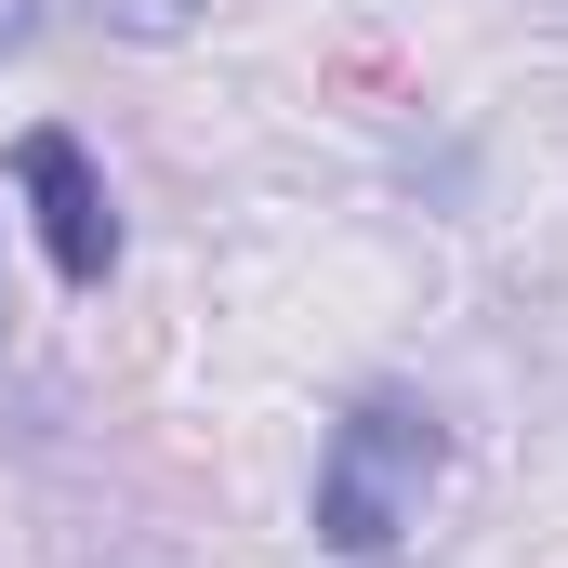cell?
<instances>
[{
	"instance_id": "cell-1",
	"label": "cell",
	"mask_w": 568,
	"mask_h": 568,
	"mask_svg": "<svg viewBox=\"0 0 568 568\" xmlns=\"http://www.w3.org/2000/svg\"><path fill=\"white\" fill-rule=\"evenodd\" d=\"M436 476H449V436H436L424 397H357L317 449V542L331 556H397L424 529Z\"/></svg>"
},
{
	"instance_id": "cell-2",
	"label": "cell",
	"mask_w": 568,
	"mask_h": 568,
	"mask_svg": "<svg viewBox=\"0 0 568 568\" xmlns=\"http://www.w3.org/2000/svg\"><path fill=\"white\" fill-rule=\"evenodd\" d=\"M13 172H27V199H40V239H53V278L93 291L106 265H120V212H106V185H93V159L67 133H27L13 145Z\"/></svg>"
},
{
	"instance_id": "cell-3",
	"label": "cell",
	"mask_w": 568,
	"mask_h": 568,
	"mask_svg": "<svg viewBox=\"0 0 568 568\" xmlns=\"http://www.w3.org/2000/svg\"><path fill=\"white\" fill-rule=\"evenodd\" d=\"M93 13H106L120 40H185V27H199V0H93Z\"/></svg>"
},
{
	"instance_id": "cell-4",
	"label": "cell",
	"mask_w": 568,
	"mask_h": 568,
	"mask_svg": "<svg viewBox=\"0 0 568 568\" xmlns=\"http://www.w3.org/2000/svg\"><path fill=\"white\" fill-rule=\"evenodd\" d=\"M27 27H40V0H0V67L27 53Z\"/></svg>"
}]
</instances>
